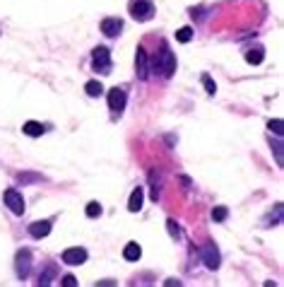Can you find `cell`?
Listing matches in <instances>:
<instances>
[{
    "label": "cell",
    "mask_w": 284,
    "mask_h": 287,
    "mask_svg": "<svg viewBox=\"0 0 284 287\" xmlns=\"http://www.w3.org/2000/svg\"><path fill=\"white\" fill-rule=\"evenodd\" d=\"M263 58H265V51L258 46V48H253V51H248L246 54V60L251 63V66H258V63H263Z\"/></svg>",
    "instance_id": "obj_15"
},
{
    "label": "cell",
    "mask_w": 284,
    "mask_h": 287,
    "mask_svg": "<svg viewBox=\"0 0 284 287\" xmlns=\"http://www.w3.org/2000/svg\"><path fill=\"white\" fill-rule=\"evenodd\" d=\"M164 285H166V287H174V285H181V282H178V280H166V282H164Z\"/></svg>",
    "instance_id": "obj_25"
},
{
    "label": "cell",
    "mask_w": 284,
    "mask_h": 287,
    "mask_svg": "<svg viewBox=\"0 0 284 287\" xmlns=\"http://www.w3.org/2000/svg\"><path fill=\"white\" fill-rule=\"evenodd\" d=\"M166 230H169V234H171L174 239H178V236H181V230H178V224L174 222V220H166Z\"/></svg>",
    "instance_id": "obj_21"
},
{
    "label": "cell",
    "mask_w": 284,
    "mask_h": 287,
    "mask_svg": "<svg viewBox=\"0 0 284 287\" xmlns=\"http://www.w3.org/2000/svg\"><path fill=\"white\" fill-rule=\"evenodd\" d=\"M275 154H277V164H284V157H282V142H275Z\"/></svg>",
    "instance_id": "obj_24"
},
{
    "label": "cell",
    "mask_w": 284,
    "mask_h": 287,
    "mask_svg": "<svg viewBox=\"0 0 284 287\" xmlns=\"http://www.w3.org/2000/svg\"><path fill=\"white\" fill-rule=\"evenodd\" d=\"M176 39L181 41V44H188V41L193 39V29H190V27L178 29V32H176Z\"/></svg>",
    "instance_id": "obj_18"
},
{
    "label": "cell",
    "mask_w": 284,
    "mask_h": 287,
    "mask_svg": "<svg viewBox=\"0 0 284 287\" xmlns=\"http://www.w3.org/2000/svg\"><path fill=\"white\" fill-rule=\"evenodd\" d=\"M227 218H229V210H227L224 205H219V208L212 210V220H215V222H224Z\"/></svg>",
    "instance_id": "obj_17"
},
{
    "label": "cell",
    "mask_w": 284,
    "mask_h": 287,
    "mask_svg": "<svg viewBox=\"0 0 284 287\" xmlns=\"http://www.w3.org/2000/svg\"><path fill=\"white\" fill-rule=\"evenodd\" d=\"M203 260L210 270H217V268L222 266V258H219V251H217L215 242H207V244L203 246Z\"/></svg>",
    "instance_id": "obj_3"
},
{
    "label": "cell",
    "mask_w": 284,
    "mask_h": 287,
    "mask_svg": "<svg viewBox=\"0 0 284 287\" xmlns=\"http://www.w3.org/2000/svg\"><path fill=\"white\" fill-rule=\"evenodd\" d=\"M140 256H142L140 244H135V242L125 244V248H123V258H125V260H140Z\"/></svg>",
    "instance_id": "obj_13"
},
{
    "label": "cell",
    "mask_w": 284,
    "mask_h": 287,
    "mask_svg": "<svg viewBox=\"0 0 284 287\" xmlns=\"http://www.w3.org/2000/svg\"><path fill=\"white\" fill-rule=\"evenodd\" d=\"M157 68H159V72H162L164 78H171L176 72V56L171 54V48H166V46L162 48L159 60H157Z\"/></svg>",
    "instance_id": "obj_1"
},
{
    "label": "cell",
    "mask_w": 284,
    "mask_h": 287,
    "mask_svg": "<svg viewBox=\"0 0 284 287\" xmlns=\"http://www.w3.org/2000/svg\"><path fill=\"white\" fill-rule=\"evenodd\" d=\"M29 258H31V254H29L27 248L17 254V273H19V275H27L29 273V263H31Z\"/></svg>",
    "instance_id": "obj_12"
},
{
    "label": "cell",
    "mask_w": 284,
    "mask_h": 287,
    "mask_svg": "<svg viewBox=\"0 0 284 287\" xmlns=\"http://www.w3.org/2000/svg\"><path fill=\"white\" fill-rule=\"evenodd\" d=\"M84 90H87V94H89V96H99L101 92H104V84H101L99 80H89Z\"/></svg>",
    "instance_id": "obj_16"
},
{
    "label": "cell",
    "mask_w": 284,
    "mask_h": 287,
    "mask_svg": "<svg viewBox=\"0 0 284 287\" xmlns=\"http://www.w3.org/2000/svg\"><path fill=\"white\" fill-rule=\"evenodd\" d=\"M268 126H270V130H275L277 136H282V133H284V123H282V118H275V121H270Z\"/></svg>",
    "instance_id": "obj_22"
},
{
    "label": "cell",
    "mask_w": 284,
    "mask_h": 287,
    "mask_svg": "<svg viewBox=\"0 0 284 287\" xmlns=\"http://www.w3.org/2000/svg\"><path fill=\"white\" fill-rule=\"evenodd\" d=\"M135 72H137V78H147L149 75V70H147V54H145V48H137V54H135Z\"/></svg>",
    "instance_id": "obj_10"
},
{
    "label": "cell",
    "mask_w": 284,
    "mask_h": 287,
    "mask_svg": "<svg viewBox=\"0 0 284 287\" xmlns=\"http://www.w3.org/2000/svg\"><path fill=\"white\" fill-rule=\"evenodd\" d=\"M101 215V205L99 203H89L87 205V218H99Z\"/></svg>",
    "instance_id": "obj_20"
},
{
    "label": "cell",
    "mask_w": 284,
    "mask_h": 287,
    "mask_svg": "<svg viewBox=\"0 0 284 287\" xmlns=\"http://www.w3.org/2000/svg\"><path fill=\"white\" fill-rule=\"evenodd\" d=\"M63 260L68 263V266H82L84 260H87V251L80 248V246H70L63 251Z\"/></svg>",
    "instance_id": "obj_4"
},
{
    "label": "cell",
    "mask_w": 284,
    "mask_h": 287,
    "mask_svg": "<svg viewBox=\"0 0 284 287\" xmlns=\"http://www.w3.org/2000/svg\"><path fill=\"white\" fill-rule=\"evenodd\" d=\"M22 130H24L29 138H39L41 133H43V126H41L39 121H27L22 126Z\"/></svg>",
    "instance_id": "obj_14"
},
{
    "label": "cell",
    "mask_w": 284,
    "mask_h": 287,
    "mask_svg": "<svg viewBox=\"0 0 284 287\" xmlns=\"http://www.w3.org/2000/svg\"><path fill=\"white\" fill-rule=\"evenodd\" d=\"M94 70L111 72V54H108V48H104V46H99L94 51Z\"/></svg>",
    "instance_id": "obj_6"
},
{
    "label": "cell",
    "mask_w": 284,
    "mask_h": 287,
    "mask_svg": "<svg viewBox=\"0 0 284 287\" xmlns=\"http://www.w3.org/2000/svg\"><path fill=\"white\" fill-rule=\"evenodd\" d=\"M63 287H77V278L75 275H65L63 278Z\"/></svg>",
    "instance_id": "obj_23"
},
{
    "label": "cell",
    "mask_w": 284,
    "mask_h": 287,
    "mask_svg": "<svg viewBox=\"0 0 284 287\" xmlns=\"http://www.w3.org/2000/svg\"><path fill=\"white\" fill-rule=\"evenodd\" d=\"M5 203H7V208L12 210L14 215H22V212H24V198L14 191V188H7V191H5Z\"/></svg>",
    "instance_id": "obj_5"
},
{
    "label": "cell",
    "mask_w": 284,
    "mask_h": 287,
    "mask_svg": "<svg viewBox=\"0 0 284 287\" xmlns=\"http://www.w3.org/2000/svg\"><path fill=\"white\" fill-rule=\"evenodd\" d=\"M29 234H31L34 239H43V236H48V234H51V222H48V220L31 222V224H29Z\"/></svg>",
    "instance_id": "obj_8"
},
{
    "label": "cell",
    "mask_w": 284,
    "mask_h": 287,
    "mask_svg": "<svg viewBox=\"0 0 284 287\" xmlns=\"http://www.w3.org/2000/svg\"><path fill=\"white\" fill-rule=\"evenodd\" d=\"M121 29H123V22L121 20H116V17H108V20L101 22V32H104L106 36H118Z\"/></svg>",
    "instance_id": "obj_9"
},
{
    "label": "cell",
    "mask_w": 284,
    "mask_h": 287,
    "mask_svg": "<svg viewBox=\"0 0 284 287\" xmlns=\"http://www.w3.org/2000/svg\"><path fill=\"white\" fill-rule=\"evenodd\" d=\"M130 14H133V20H137V22H147V20L154 17V5L149 0H135L130 5Z\"/></svg>",
    "instance_id": "obj_2"
},
{
    "label": "cell",
    "mask_w": 284,
    "mask_h": 287,
    "mask_svg": "<svg viewBox=\"0 0 284 287\" xmlns=\"http://www.w3.org/2000/svg\"><path fill=\"white\" fill-rule=\"evenodd\" d=\"M108 106H111V111H116V114H121L125 109V92H123L121 87H113L108 92Z\"/></svg>",
    "instance_id": "obj_7"
},
{
    "label": "cell",
    "mask_w": 284,
    "mask_h": 287,
    "mask_svg": "<svg viewBox=\"0 0 284 287\" xmlns=\"http://www.w3.org/2000/svg\"><path fill=\"white\" fill-rule=\"evenodd\" d=\"M203 84H205V90H207V94H215V92H217V82L212 80L207 72L203 75Z\"/></svg>",
    "instance_id": "obj_19"
},
{
    "label": "cell",
    "mask_w": 284,
    "mask_h": 287,
    "mask_svg": "<svg viewBox=\"0 0 284 287\" xmlns=\"http://www.w3.org/2000/svg\"><path fill=\"white\" fill-rule=\"evenodd\" d=\"M142 200H145V191H142V188L137 186L135 191L130 193V200H128V210H130V212H137V210L142 208Z\"/></svg>",
    "instance_id": "obj_11"
}]
</instances>
